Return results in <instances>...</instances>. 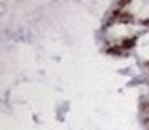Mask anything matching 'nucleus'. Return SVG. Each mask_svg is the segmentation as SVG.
<instances>
[{
    "label": "nucleus",
    "mask_w": 149,
    "mask_h": 130,
    "mask_svg": "<svg viewBox=\"0 0 149 130\" xmlns=\"http://www.w3.org/2000/svg\"><path fill=\"white\" fill-rule=\"evenodd\" d=\"M133 43H135V39H132V40H125V42H122V47H123V48H132Z\"/></svg>",
    "instance_id": "nucleus-1"
}]
</instances>
